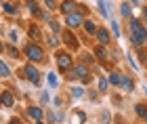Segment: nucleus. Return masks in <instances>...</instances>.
Here are the masks:
<instances>
[{"label": "nucleus", "instance_id": "34", "mask_svg": "<svg viewBox=\"0 0 147 124\" xmlns=\"http://www.w3.org/2000/svg\"><path fill=\"white\" fill-rule=\"evenodd\" d=\"M53 105H55V107H61V105H63V97H55V101H53Z\"/></svg>", "mask_w": 147, "mask_h": 124}, {"label": "nucleus", "instance_id": "9", "mask_svg": "<svg viewBox=\"0 0 147 124\" xmlns=\"http://www.w3.org/2000/svg\"><path fill=\"white\" fill-rule=\"evenodd\" d=\"M132 112H135V116H137L139 120L147 122V103L145 101H137L135 105H132Z\"/></svg>", "mask_w": 147, "mask_h": 124}, {"label": "nucleus", "instance_id": "33", "mask_svg": "<svg viewBox=\"0 0 147 124\" xmlns=\"http://www.w3.org/2000/svg\"><path fill=\"white\" fill-rule=\"evenodd\" d=\"M126 57H128V61H130V65H132V67H135V69H139V63L135 61V57H132L130 53H128V55H126Z\"/></svg>", "mask_w": 147, "mask_h": 124}, {"label": "nucleus", "instance_id": "13", "mask_svg": "<svg viewBox=\"0 0 147 124\" xmlns=\"http://www.w3.org/2000/svg\"><path fill=\"white\" fill-rule=\"evenodd\" d=\"M0 105L4 107H15V95L11 93V90H2V103Z\"/></svg>", "mask_w": 147, "mask_h": 124}, {"label": "nucleus", "instance_id": "1", "mask_svg": "<svg viewBox=\"0 0 147 124\" xmlns=\"http://www.w3.org/2000/svg\"><path fill=\"white\" fill-rule=\"evenodd\" d=\"M128 40L135 49H141L147 44V25L143 23V19L139 17L128 19Z\"/></svg>", "mask_w": 147, "mask_h": 124}, {"label": "nucleus", "instance_id": "30", "mask_svg": "<svg viewBox=\"0 0 147 124\" xmlns=\"http://www.w3.org/2000/svg\"><path fill=\"white\" fill-rule=\"evenodd\" d=\"M44 4H46V9H49V11H57L59 9L57 0H44Z\"/></svg>", "mask_w": 147, "mask_h": 124}, {"label": "nucleus", "instance_id": "41", "mask_svg": "<svg viewBox=\"0 0 147 124\" xmlns=\"http://www.w3.org/2000/svg\"><path fill=\"white\" fill-rule=\"evenodd\" d=\"M2 51H4V44H2V40H0V53H2Z\"/></svg>", "mask_w": 147, "mask_h": 124}, {"label": "nucleus", "instance_id": "38", "mask_svg": "<svg viewBox=\"0 0 147 124\" xmlns=\"http://www.w3.org/2000/svg\"><path fill=\"white\" fill-rule=\"evenodd\" d=\"M17 40H19V38H17V32L13 30V32H11V42H17Z\"/></svg>", "mask_w": 147, "mask_h": 124}, {"label": "nucleus", "instance_id": "15", "mask_svg": "<svg viewBox=\"0 0 147 124\" xmlns=\"http://www.w3.org/2000/svg\"><path fill=\"white\" fill-rule=\"evenodd\" d=\"M82 28H84V32H86V34H90V36H95L97 34V23L95 21H92V19H86V21H82Z\"/></svg>", "mask_w": 147, "mask_h": 124}, {"label": "nucleus", "instance_id": "28", "mask_svg": "<svg viewBox=\"0 0 147 124\" xmlns=\"http://www.w3.org/2000/svg\"><path fill=\"white\" fill-rule=\"evenodd\" d=\"M4 51H6V53H9V57H13V59H17V57H19L17 49L13 46V44H9V46H4Z\"/></svg>", "mask_w": 147, "mask_h": 124}, {"label": "nucleus", "instance_id": "31", "mask_svg": "<svg viewBox=\"0 0 147 124\" xmlns=\"http://www.w3.org/2000/svg\"><path fill=\"white\" fill-rule=\"evenodd\" d=\"M49 44H51V46H59V44H61L59 36H51V38H49Z\"/></svg>", "mask_w": 147, "mask_h": 124}, {"label": "nucleus", "instance_id": "23", "mask_svg": "<svg viewBox=\"0 0 147 124\" xmlns=\"http://www.w3.org/2000/svg\"><path fill=\"white\" fill-rule=\"evenodd\" d=\"M2 9L9 13V15H17V11H19V6H15L13 2H2Z\"/></svg>", "mask_w": 147, "mask_h": 124}, {"label": "nucleus", "instance_id": "27", "mask_svg": "<svg viewBox=\"0 0 147 124\" xmlns=\"http://www.w3.org/2000/svg\"><path fill=\"white\" fill-rule=\"evenodd\" d=\"M11 76V69H9V65L0 61V78H9Z\"/></svg>", "mask_w": 147, "mask_h": 124}, {"label": "nucleus", "instance_id": "39", "mask_svg": "<svg viewBox=\"0 0 147 124\" xmlns=\"http://www.w3.org/2000/svg\"><path fill=\"white\" fill-rule=\"evenodd\" d=\"M128 2H130L132 6H143V4H141V0H128Z\"/></svg>", "mask_w": 147, "mask_h": 124}, {"label": "nucleus", "instance_id": "5", "mask_svg": "<svg viewBox=\"0 0 147 124\" xmlns=\"http://www.w3.org/2000/svg\"><path fill=\"white\" fill-rule=\"evenodd\" d=\"M82 21H84V15L80 11H74L69 15H65V25L67 28H78V25H82Z\"/></svg>", "mask_w": 147, "mask_h": 124}, {"label": "nucleus", "instance_id": "11", "mask_svg": "<svg viewBox=\"0 0 147 124\" xmlns=\"http://www.w3.org/2000/svg\"><path fill=\"white\" fill-rule=\"evenodd\" d=\"M28 116H30L34 122H38V120L44 118V112H42V107H38V105H30V107H28Z\"/></svg>", "mask_w": 147, "mask_h": 124}, {"label": "nucleus", "instance_id": "29", "mask_svg": "<svg viewBox=\"0 0 147 124\" xmlns=\"http://www.w3.org/2000/svg\"><path fill=\"white\" fill-rule=\"evenodd\" d=\"M95 59H97V57H92L90 53H84V55H82V63H86V65H92V63H95Z\"/></svg>", "mask_w": 147, "mask_h": 124}, {"label": "nucleus", "instance_id": "32", "mask_svg": "<svg viewBox=\"0 0 147 124\" xmlns=\"http://www.w3.org/2000/svg\"><path fill=\"white\" fill-rule=\"evenodd\" d=\"M49 23H51V30L55 32V34H59V32H61V25H59L57 21H49Z\"/></svg>", "mask_w": 147, "mask_h": 124}, {"label": "nucleus", "instance_id": "4", "mask_svg": "<svg viewBox=\"0 0 147 124\" xmlns=\"http://www.w3.org/2000/svg\"><path fill=\"white\" fill-rule=\"evenodd\" d=\"M23 74H25V78H28L34 86H38V84H40V71H38V67H36V63L30 61V63L23 67Z\"/></svg>", "mask_w": 147, "mask_h": 124}, {"label": "nucleus", "instance_id": "3", "mask_svg": "<svg viewBox=\"0 0 147 124\" xmlns=\"http://www.w3.org/2000/svg\"><path fill=\"white\" fill-rule=\"evenodd\" d=\"M57 67H59V71H71L74 69V59L67 51H59L57 53Z\"/></svg>", "mask_w": 147, "mask_h": 124}, {"label": "nucleus", "instance_id": "22", "mask_svg": "<svg viewBox=\"0 0 147 124\" xmlns=\"http://www.w3.org/2000/svg\"><path fill=\"white\" fill-rule=\"evenodd\" d=\"M109 86H111V84H109V80H107V78H99V93H107V90H109Z\"/></svg>", "mask_w": 147, "mask_h": 124}, {"label": "nucleus", "instance_id": "42", "mask_svg": "<svg viewBox=\"0 0 147 124\" xmlns=\"http://www.w3.org/2000/svg\"><path fill=\"white\" fill-rule=\"evenodd\" d=\"M34 124H42V120H38V122H34Z\"/></svg>", "mask_w": 147, "mask_h": 124}, {"label": "nucleus", "instance_id": "10", "mask_svg": "<svg viewBox=\"0 0 147 124\" xmlns=\"http://www.w3.org/2000/svg\"><path fill=\"white\" fill-rule=\"evenodd\" d=\"M92 55H95L97 57V61H101V63H107L109 59H111V53H109V51H107V46H103V44H99V46L95 49V53H92Z\"/></svg>", "mask_w": 147, "mask_h": 124}, {"label": "nucleus", "instance_id": "18", "mask_svg": "<svg viewBox=\"0 0 147 124\" xmlns=\"http://www.w3.org/2000/svg\"><path fill=\"white\" fill-rule=\"evenodd\" d=\"M97 4H99V13H101V15H103V17L109 21V19H111V15H109V6H107V2H105V0H99Z\"/></svg>", "mask_w": 147, "mask_h": 124}, {"label": "nucleus", "instance_id": "12", "mask_svg": "<svg viewBox=\"0 0 147 124\" xmlns=\"http://www.w3.org/2000/svg\"><path fill=\"white\" fill-rule=\"evenodd\" d=\"M120 17L122 19H130L132 17V4L130 2H120Z\"/></svg>", "mask_w": 147, "mask_h": 124}, {"label": "nucleus", "instance_id": "37", "mask_svg": "<svg viewBox=\"0 0 147 124\" xmlns=\"http://www.w3.org/2000/svg\"><path fill=\"white\" fill-rule=\"evenodd\" d=\"M9 124H23V122H21V118H17V116H15V118H11Z\"/></svg>", "mask_w": 147, "mask_h": 124}, {"label": "nucleus", "instance_id": "20", "mask_svg": "<svg viewBox=\"0 0 147 124\" xmlns=\"http://www.w3.org/2000/svg\"><path fill=\"white\" fill-rule=\"evenodd\" d=\"M28 34H30V38H32V40H40V38H42V34H40V30L36 28V25H30V28H28Z\"/></svg>", "mask_w": 147, "mask_h": 124}, {"label": "nucleus", "instance_id": "24", "mask_svg": "<svg viewBox=\"0 0 147 124\" xmlns=\"http://www.w3.org/2000/svg\"><path fill=\"white\" fill-rule=\"evenodd\" d=\"M99 120H101L103 124H111V120H113V116L107 112V109H103L101 112V116H99Z\"/></svg>", "mask_w": 147, "mask_h": 124}, {"label": "nucleus", "instance_id": "25", "mask_svg": "<svg viewBox=\"0 0 147 124\" xmlns=\"http://www.w3.org/2000/svg\"><path fill=\"white\" fill-rule=\"evenodd\" d=\"M84 93H86V90H84L82 86H71V97H74V99H80V97H84Z\"/></svg>", "mask_w": 147, "mask_h": 124}, {"label": "nucleus", "instance_id": "6", "mask_svg": "<svg viewBox=\"0 0 147 124\" xmlns=\"http://www.w3.org/2000/svg\"><path fill=\"white\" fill-rule=\"evenodd\" d=\"M135 88H137L135 78L128 76V74H124V76H122V82H120V90H122V93H126V95H130Z\"/></svg>", "mask_w": 147, "mask_h": 124}, {"label": "nucleus", "instance_id": "17", "mask_svg": "<svg viewBox=\"0 0 147 124\" xmlns=\"http://www.w3.org/2000/svg\"><path fill=\"white\" fill-rule=\"evenodd\" d=\"M71 116H74V124H84L86 122V112H82V109H74Z\"/></svg>", "mask_w": 147, "mask_h": 124}, {"label": "nucleus", "instance_id": "8", "mask_svg": "<svg viewBox=\"0 0 147 124\" xmlns=\"http://www.w3.org/2000/svg\"><path fill=\"white\" fill-rule=\"evenodd\" d=\"M61 38H63V44H65V46H69L71 51H76V49L80 46V42L76 40V36H74V32H69V30H65L63 34H61Z\"/></svg>", "mask_w": 147, "mask_h": 124}, {"label": "nucleus", "instance_id": "35", "mask_svg": "<svg viewBox=\"0 0 147 124\" xmlns=\"http://www.w3.org/2000/svg\"><path fill=\"white\" fill-rule=\"evenodd\" d=\"M141 13H143V23L147 25V4H143V6H141Z\"/></svg>", "mask_w": 147, "mask_h": 124}, {"label": "nucleus", "instance_id": "43", "mask_svg": "<svg viewBox=\"0 0 147 124\" xmlns=\"http://www.w3.org/2000/svg\"><path fill=\"white\" fill-rule=\"evenodd\" d=\"M0 103H2V93H0Z\"/></svg>", "mask_w": 147, "mask_h": 124}, {"label": "nucleus", "instance_id": "44", "mask_svg": "<svg viewBox=\"0 0 147 124\" xmlns=\"http://www.w3.org/2000/svg\"><path fill=\"white\" fill-rule=\"evenodd\" d=\"M25 2H28V0H25Z\"/></svg>", "mask_w": 147, "mask_h": 124}, {"label": "nucleus", "instance_id": "26", "mask_svg": "<svg viewBox=\"0 0 147 124\" xmlns=\"http://www.w3.org/2000/svg\"><path fill=\"white\" fill-rule=\"evenodd\" d=\"M49 84H51V88H57L59 86V78H57L55 71H51V74H49Z\"/></svg>", "mask_w": 147, "mask_h": 124}, {"label": "nucleus", "instance_id": "36", "mask_svg": "<svg viewBox=\"0 0 147 124\" xmlns=\"http://www.w3.org/2000/svg\"><path fill=\"white\" fill-rule=\"evenodd\" d=\"M113 124H124V120L122 118H120V116H113V120H111Z\"/></svg>", "mask_w": 147, "mask_h": 124}, {"label": "nucleus", "instance_id": "19", "mask_svg": "<svg viewBox=\"0 0 147 124\" xmlns=\"http://www.w3.org/2000/svg\"><path fill=\"white\" fill-rule=\"evenodd\" d=\"M109 25H111V34H113V38H120V36H122V30H120V25H118V21H116V19H109Z\"/></svg>", "mask_w": 147, "mask_h": 124}, {"label": "nucleus", "instance_id": "7", "mask_svg": "<svg viewBox=\"0 0 147 124\" xmlns=\"http://www.w3.org/2000/svg\"><path fill=\"white\" fill-rule=\"evenodd\" d=\"M95 38H97L99 44H103V46H109V44H111V34H109L107 28H99L97 34H95Z\"/></svg>", "mask_w": 147, "mask_h": 124}, {"label": "nucleus", "instance_id": "16", "mask_svg": "<svg viewBox=\"0 0 147 124\" xmlns=\"http://www.w3.org/2000/svg\"><path fill=\"white\" fill-rule=\"evenodd\" d=\"M76 4H78V2H74V0H65V2H63L61 6H59V9H61L63 15H69V13L76 11Z\"/></svg>", "mask_w": 147, "mask_h": 124}, {"label": "nucleus", "instance_id": "14", "mask_svg": "<svg viewBox=\"0 0 147 124\" xmlns=\"http://www.w3.org/2000/svg\"><path fill=\"white\" fill-rule=\"evenodd\" d=\"M122 76H124V74H120L118 69H111V71H109V78H107V80H109V84H111V86H118V88H120Z\"/></svg>", "mask_w": 147, "mask_h": 124}, {"label": "nucleus", "instance_id": "21", "mask_svg": "<svg viewBox=\"0 0 147 124\" xmlns=\"http://www.w3.org/2000/svg\"><path fill=\"white\" fill-rule=\"evenodd\" d=\"M28 9H30V13L34 17H40V6H38L36 0H28Z\"/></svg>", "mask_w": 147, "mask_h": 124}, {"label": "nucleus", "instance_id": "40", "mask_svg": "<svg viewBox=\"0 0 147 124\" xmlns=\"http://www.w3.org/2000/svg\"><path fill=\"white\" fill-rule=\"evenodd\" d=\"M46 103H49V95L44 93V95H42V105H46Z\"/></svg>", "mask_w": 147, "mask_h": 124}, {"label": "nucleus", "instance_id": "2", "mask_svg": "<svg viewBox=\"0 0 147 124\" xmlns=\"http://www.w3.org/2000/svg\"><path fill=\"white\" fill-rule=\"evenodd\" d=\"M25 57L32 61V63H42L44 61V51H42V46L40 44H28L25 46Z\"/></svg>", "mask_w": 147, "mask_h": 124}]
</instances>
